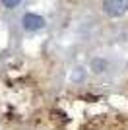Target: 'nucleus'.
I'll use <instances>...</instances> for the list:
<instances>
[{"label":"nucleus","mask_w":128,"mask_h":130,"mask_svg":"<svg viewBox=\"0 0 128 130\" xmlns=\"http://www.w3.org/2000/svg\"><path fill=\"white\" fill-rule=\"evenodd\" d=\"M45 25V20L41 16H35V14H25L23 16V27L27 31H37Z\"/></svg>","instance_id":"obj_2"},{"label":"nucleus","mask_w":128,"mask_h":130,"mask_svg":"<svg viewBox=\"0 0 128 130\" xmlns=\"http://www.w3.org/2000/svg\"><path fill=\"white\" fill-rule=\"evenodd\" d=\"M103 6H105L107 14L115 16V18H118V16H122V14L128 12V0H105Z\"/></svg>","instance_id":"obj_1"},{"label":"nucleus","mask_w":128,"mask_h":130,"mask_svg":"<svg viewBox=\"0 0 128 130\" xmlns=\"http://www.w3.org/2000/svg\"><path fill=\"white\" fill-rule=\"evenodd\" d=\"M20 2H21V0H2V4H4L6 8H16Z\"/></svg>","instance_id":"obj_3"}]
</instances>
